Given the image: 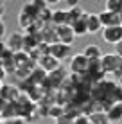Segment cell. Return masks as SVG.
I'll return each mask as SVG.
<instances>
[{"instance_id": "1", "label": "cell", "mask_w": 122, "mask_h": 124, "mask_svg": "<svg viewBox=\"0 0 122 124\" xmlns=\"http://www.w3.org/2000/svg\"><path fill=\"white\" fill-rule=\"evenodd\" d=\"M88 68H90V61H88V59L83 56L81 52L72 54V56H70V61H68V70H70V74L85 76V74H88Z\"/></svg>"}, {"instance_id": "2", "label": "cell", "mask_w": 122, "mask_h": 124, "mask_svg": "<svg viewBox=\"0 0 122 124\" xmlns=\"http://www.w3.org/2000/svg\"><path fill=\"white\" fill-rule=\"evenodd\" d=\"M100 38H102V41H106V43H110V45L115 47L117 43H120V41H122V27H120V25L102 27V31H100Z\"/></svg>"}, {"instance_id": "3", "label": "cell", "mask_w": 122, "mask_h": 124, "mask_svg": "<svg viewBox=\"0 0 122 124\" xmlns=\"http://www.w3.org/2000/svg\"><path fill=\"white\" fill-rule=\"evenodd\" d=\"M23 40H25V34H23V32H18V31L11 32L9 36H7V40H6L7 50H11L13 54L23 52Z\"/></svg>"}, {"instance_id": "4", "label": "cell", "mask_w": 122, "mask_h": 124, "mask_svg": "<svg viewBox=\"0 0 122 124\" xmlns=\"http://www.w3.org/2000/svg\"><path fill=\"white\" fill-rule=\"evenodd\" d=\"M56 34H57V41L63 45H68L72 47L75 41V34L72 31L70 25H61V27H56Z\"/></svg>"}, {"instance_id": "5", "label": "cell", "mask_w": 122, "mask_h": 124, "mask_svg": "<svg viewBox=\"0 0 122 124\" xmlns=\"http://www.w3.org/2000/svg\"><path fill=\"white\" fill-rule=\"evenodd\" d=\"M70 52H72V47L68 45H63V43H54L50 45V56H52L54 59H57V61H65L66 58H70Z\"/></svg>"}, {"instance_id": "6", "label": "cell", "mask_w": 122, "mask_h": 124, "mask_svg": "<svg viewBox=\"0 0 122 124\" xmlns=\"http://www.w3.org/2000/svg\"><path fill=\"white\" fill-rule=\"evenodd\" d=\"M36 67H40L43 72L50 74V72H54V70H57V68H59V61H57V59H54L50 54H45V56H41V58L36 61Z\"/></svg>"}, {"instance_id": "7", "label": "cell", "mask_w": 122, "mask_h": 124, "mask_svg": "<svg viewBox=\"0 0 122 124\" xmlns=\"http://www.w3.org/2000/svg\"><path fill=\"white\" fill-rule=\"evenodd\" d=\"M119 61L120 59L115 56L113 52H110V54H104L102 58H100V68H102V72L104 74H113V70L117 68V65H119Z\"/></svg>"}, {"instance_id": "8", "label": "cell", "mask_w": 122, "mask_h": 124, "mask_svg": "<svg viewBox=\"0 0 122 124\" xmlns=\"http://www.w3.org/2000/svg\"><path fill=\"white\" fill-rule=\"evenodd\" d=\"M86 29H88V34H100L102 23H100L97 13H88L86 15Z\"/></svg>"}, {"instance_id": "9", "label": "cell", "mask_w": 122, "mask_h": 124, "mask_svg": "<svg viewBox=\"0 0 122 124\" xmlns=\"http://www.w3.org/2000/svg\"><path fill=\"white\" fill-rule=\"evenodd\" d=\"M81 54L88 59V61H95V59H100V58L104 56L102 49H100L99 45H95V43H88V45H85V49L81 50Z\"/></svg>"}, {"instance_id": "10", "label": "cell", "mask_w": 122, "mask_h": 124, "mask_svg": "<svg viewBox=\"0 0 122 124\" xmlns=\"http://www.w3.org/2000/svg\"><path fill=\"white\" fill-rule=\"evenodd\" d=\"M99 15V20L102 23V27H113V25H120V20H119V15L117 13H111V11H106L102 9Z\"/></svg>"}, {"instance_id": "11", "label": "cell", "mask_w": 122, "mask_h": 124, "mask_svg": "<svg viewBox=\"0 0 122 124\" xmlns=\"http://www.w3.org/2000/svg\"><path fill=\"white\" fill-rule=\"evenodd\" d=\"M18 95H20L18 88L13 86V85H2L0 86V99H4L6 102H13Z\"/></svg>"}, {"instance_id": "12", "label": "cell", "mask_w": 122, "mask_h": 124, "mask_svg": "<svg viewBox=\"0 0 122 124\" xmlns=\"http://www.w3.org/2000/svg\"><path fill=\"white\" fill-rule=\"evenodd\" d=\"M50 23L54 27H61V25H68V13L66 9H52V18Z\"/></svg>"}, {"instance_id": "13", "label": "cell", "mask_w": 122, "mask_h": 124, "mask_svg": "<svg viewBox=\"0 0 122 124\" xmlns=\"http://www.w3.org/2000/svg\"><path fill=\"white\" fill-rule=\"evenodd\" d=\"M106 115H108V119H110L111 124H119L122 121V102H115L106 112Z\"/></svg>"}, {"instance_id": "14", "label": "cell", "mask_w": 122, "mask_h": 124, "mask_svg": "<svg viewBox=\"0 0 122 124\" xmlns=\"http://www.w3.org/2000/svg\"><path fill=\"white\" fill-rule=\"evenodd\" d=\"M88 15V13H86ZM72 27V31H74V34H75V38H81V36H86L88 34V29H86V16L85 18H81L79 22H75L74 25H70Z\"/></svg>"}, {"instance_id": "15", "label": "cell", "mask_w": 122, "mask_h": 124, "mask_svg": "<svg viewBox=\"0 0 122 124\" xmlns=\"http://www.w3.org/2000/svg\"><path fill=\"white\" fill-rule=\"evenodd\" d=\"M88 121H90V124H111L110 119H108V115H106V112L92 113L90 117H88Z\"/></svg>"}, {"instance_id": "16", "label": "cell", "mask_w": 122, "mask_h": 124, "mask_svg": "<svg viewBox=\"0 0 122 124\" xmlns=\"http://www.w3.org/2000/svg\"><path fill=\"white\" fill-rule=\"evenodd\" d=\"M104 9L120 15L122 13V0H106V2H104Z\"/></svg>"}, {"instance_id": "17", "label": "cell", "mask_w": 122, "mask_h": 124, "mask_svg": "<svg viewBox=\"0 0 122 124\" xmlns=\"http://www.w3.org/2000/svg\"><path fill=\"white\" fill-rule=\"evenodd\" d=\"M110 101H111V102H122V86H120L119 83H117V85H115V88L111 90Z\"/></svg>"}, {"instance_id": "18", "label": "cell", "mask_w": 122, "mask_h": 124, "mask_svg": "<svg viewBox=\"0 0 122 124\" xmlns=\"http://www.w3.org/2000/svg\"><path fill=\"white\" fill-rule=\"evenodd\" d=\"M61 115H63V108H61V106L54 104V106H50V108H49V117H50V119H54V121H56V119H59Z\"/></svg>"}, {"instance_id": "19", "label": "cell", "mask_w": 122, "mask_h": 124, "mask_svg": "<svg viewBox=\"0 0 122 124\" xmlns=\"http://www.w3.org/2000/svg\"><path fill=\"white\" fill-rule=\"evenodd\" d=\"M111 79L115 81V83H119V81L122 79V59L119 61V65H117V68L113 70V74H111Z\"/></svg>"}, {"instance_id": "20", "label": "cell", "mask_w": 122, "mask_h": 124, "mask_svg": "<svg viewBox=\"0 0 122 124\" xmlns=\"http://www.w3.org/2000/svg\"><path fill=\"white\" fill-rule=\"evenodd\" d=\"M56 124H74V119H70L68 115L63 113L59 119H56Z\"/></svg>"}, {"instance_id": "21", "label": "cell", "mask_w": 122, "mask_h": 124, "mask_svg": "<svg viewBox=\"0 0 122 124\" xmlns=\"http://www.w3.org/2000/svg\"><path fill=\"white\" fill-rule=\"evenodd\" d=\"M6 32H7V25H6L4 20H0V41L6 38Z\"/></svg>"}, {"instance_id": "22", "label": "cell", "mask_w": 122, "mask_h": 124, "mask_svg": "<svg viewBox=\"0 0 122 124\" xmlns=\"http://www.w3.org/2000/svg\"><path fill=\"white\" fill-rule=\"evenodd\" d=\"M74 124H90V121H88L86 115H79V117L74 119Z\"/></svg>"}, {"instance_id": "23", "label": "cell", "mask_w": 122, "mask_h": 124, "mask_svg": "<svg viewBox=\"0 0 122 124\" xmlns=\"http://www.w3.org/2000/svg\"><path fill=\"white\" fill-rule=\"evenodd\" d=\"M6 124H27L23 121V119H20V117H13V119H9V121H4Z\"/></svg>"}, {"instance_id": "24", "label": "cell", "mask_w": 122, "mask_h": 124, "mask_svg": "<svg viewBox=\"0 0 122 124\" xmlns=\"http://www.w3.org/2000/svg\"><path fill=\"white\" fill-rule=\"evenodd\" d=\"M113 54H115V56L119 58V59H122V41L115 45V50H113Z\"/></svg>"}, {"instance_id": "25", "label": "cell", "mask_w": 122, "mask_h": 124, "mask_svg": "<svg viewBox=\"0 0 122 124\" xmlns=\"http://www.w3.org/2000/svg\"><path fill=\"white\" fill-rule=\"evenodd\" d=\"M6 76H7V72L4 70V67H0V85H2L4 79H6Z\"/></svg>"}, {"instance_id": "26", "label": "cell", "mask_w": 122, "mask_h": 124, "mask_svg": "<svg viewBox=\"0 0 122 124\" xmlns=\"http://www.w3.org/2000/svg\"><path fill=\"white\" fill-rule=\"evenodd\" d=\"M4 15H6V4L2 2V4H0V20H2V16H4Z\"/></svg>"}, {"instance_id": "27", "label": "cell", "mask_w": 122, "mask_h": 124, "mask_svg": "<svg viewBox=\"0 0 122 124\" xmlns=\"http://www.w3.org/2000/svg\"><path fill=\"white\" fill-rule=\"evenodd\" d=\"M119 20H120V27H122V13L119 15Z\"/></svg>"}, {"instance_id": "28", "label": "cell", "mask_w": 122, "mask_h": 124, "mask_svg": "<svg viewBox=\"0 0 122 124\" xmlns=\"http://www.w3.org/2000/svg\"><path fill=\"white\" fill-rule=\"evenodd\" d=\"M119 85H120V86H122V79H120V81H119Z\"/></svg>"}, {"instance_id": "29", "label": "cell", "mask_w": 122, "mask_h": 124, "mask_svg": "<svg viewBox=\"0 0 122 124\" xmlns=\"http://www.w3.org/2000/svg\"><path fill=\"white\" fill-rule=\"evenodd\" d=\"M0 119H2V117H0Z\"/></svg>"}]
</instances>
